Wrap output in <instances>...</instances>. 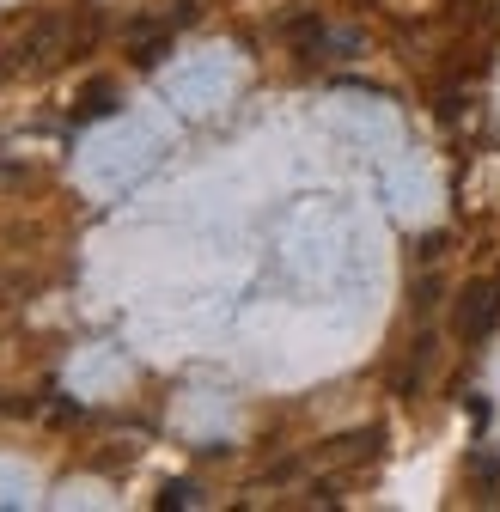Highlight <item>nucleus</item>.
<instances>
[{"label":"nucleus","mask_w":500,"mask_h":512,"mask_svg":"<svg viewBox=\"0 0 500 512\" xmlns=\"http://www.w3.org/2000/svg\"><path fill=\"white\" fill-rule=\"evenodd\" d=\"M500 330V281H470L458 293V336H494Z\"/></svg>","instance_id":"2"},{"label":"nucleus","mask_w":500,"mask_h":512,"mask_svg":"<svg viewBox=\"0 0 500 512\" xmlns=\"http://www.w3.org/2000/svg\"><path fill=\"white\" fill-rule=\"evenodd\" d=\"M446 250H452V232H427V238H421V263H440Z\"/></svg>","instance_id":"9"},{"label":"nucleus","mask_w":500,"mask_h":512,"mask_svg":"<svg viewBox=\"0 0 500 512\" xmlns=\"http://www.w3.org/2000/svg\"><path fill=\"white\" fill-rule=\"evenodd\" d=\"M379 452H385V433H379V427H354V433L330 439V458H336V464H372Z\"/></svg>","instance_id":"4"},{"label":"nucleus","mask_w":500,"mask_h":512,"mask_svg":"<svg viewBox=\"0 0 500 512\" xmlns=\"http://www.w3.org/2000/svg\"><path fill=\"white\" fill-rule=\"evenodd\" d=\"M470 482L482 488V500H500V458L476 452V458H470Z\"/></svg>","instance_id":"7"},{"label":"nucleus","mask_w":500,"mask_h":512,"mask_svg":"<svg viewBox=\"0 0 500 512\" xmlns=\"http://www.w3.org/2000/svg\"><path fill=\"white\" fill-rule=\"evenodd\" d=\"M360 7H372V0H360Z\"/></svg>","instance_id":"12"},{"label":"nucleus","mask_w":500,"mask_h":512,"mask_svg":"<svg viewBox=\"0 0 500 512\" xmlns=\"http://www.w3.org/2000/svg\"><path fill=\"white\" fill-rule=\"evenodd\" d=\"M281 37H287L305 61H318V55L330 49V19H318V13H293V19L281 25Z\"/></svg>","instance_id":"3"},{"label":"nucleus","mask_w":500,"mask_h":512,"mask_svg":"<svg viewBox=\"0 0 500 512\" xmlns=\"http://www.w3.org/2000/svg\"><path fill=\"white\" fill-rule=\"evenodd\" d=\"M165 49H171V19H165V25H135V31H129V55L141 61V68H159Z\"/></svg>","instance_id":"5"},{"label":"nucleus","mask_w":500,"mask_h":512,"mask_svg":"<svg viewBox=\"0 0 500 512\" xmlns=\"http://www.w3.org/2000/svg\"><path fill=\"white\" fill-rule=\"evenodd\" d=\"M311 500H318V506L330 500V506H336V500H342V482H311Z\"/></svg>","instance_id":"11"},{"label":"nucleus","mask_w":500,"mask_h":512,"mask_svg":"<svg viewBox=\"0 0 500 512\" xmlns=\"http://www.w3.org/2000/svg\"><path fill=\"white\" fill-rule=\"evenodd\" d=\"M177 506H202V488H196V482H165L159 512H177Z\"/></svg>","instance_id":"8"},{"label":"nucleus","mask_w":500,"mask_h":512,"mask_svg":"<svg viewBox=\"0 0 500 512\" xmlns=\"http://www.w3.org/2000/svg\"><path fill=\"white\" fill-rule=\"evenodd\" d=\"M110 110H116V86H110V80H92V86L80 92V104H74V116H80V122L110 116Z\"/></svg>","instance_id":"6"},{"label":"nucleus","mask_w":500,"mask_h":512,"mask_svg":"<svg viewBox=\"0 0 500 512\" xmlns=\"http://www.w3.org/2000/svg\"><path fill=\"white\" fill-rule=\"evenodd\" d=\"M433 305H440V281H433V275H427V281L415 287V311H433Z\"/></svg>","instance_id":"10"},{"label":"nucleus","mask_w":500,"mask_h":512,"mask_svg":"<svg viewBox=\"0 0 500 512\" xmlns=\"http://www.w3.org/2000/svg\"><path fill=\"white\" fill-rule=\"evenodd\" d=\"M68 43H74V25L68 19H37L25 37H19V49H13V61L0 68V80L7 74H37V68H55V61H68Z\"/></svg>","instance_id":"1"}]
</instances>
